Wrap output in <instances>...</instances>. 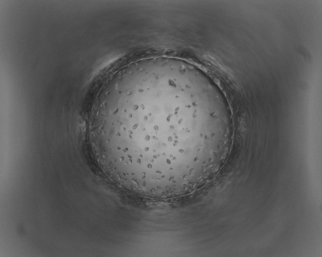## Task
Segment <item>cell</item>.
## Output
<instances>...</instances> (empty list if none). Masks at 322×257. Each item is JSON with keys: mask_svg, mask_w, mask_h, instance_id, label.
Listing matches in <instances>:
<instances>
[{"mask_svg": "<svg viewBox=\"0 0 322 257\" xmlns=\"http://www.w3.org/2000/svg\"><path fill=\"white\" fill-rule=\"evenodd\" d=\"M180 88L151 79L124 81L107 91L91 133L102 164L120 186L167 190L196 172L202 147L184 132Z\"/></svg>", "mask_w": 322, "mask_h": 257, "instance_id": "6da1fadb", "label": "cell"}]
</instances>
